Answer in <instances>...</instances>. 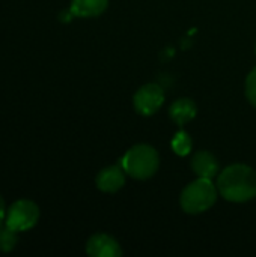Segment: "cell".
<instances>
[{
	"label": "cell",
	"mask_w": 256,
	"mask_h": 257,
	"mask_svg": "<svg viewBox=\"0 0 256 257\" xmlns=\"http://www.w3.org/2000/svg\"><path fill=\"white\" fill-rule=\"evenodd\" d=\"M6 205H5V200L3 197L0 196V226L5 224V218H6Z\"/></svg>",
	"instance_id": "14"
},
{
	"label": "cell",
	"mask_w": 256,
	"mask_h": 257,
	"mask_svg": "<svg viewBox=\"0 0 256 257\" xmlns=\"http://www.w3.org/2000/svg\"><path fill=\"white\" fill-rule=\"evenodd\" d=\"M38 220H39L38 205L29 199H20L8 208L5 224L20 233L35 227Z\"/></svg>",
	"instance_id": "4"
},
{
	"label": "cell",
	"mask_w": 256,
	"mask_h": 257,
	"mask_svg": "<svg viewBox=\"0 0 256 257\" xmlns=\"http://www.w3.org/2000/svg\"><path fill=\"white\" fill-rule=\"evenodd\" d=\"M125 173L134 179L145 181L155 175L160 160L157 151L149 145H136L121 160Z\"/></svg>",
	"instance_id": "3"
},
{
	"label": "cell",
	"mask_w": 256,
	"mask_h": 257,
	"mask_svg": "<svg viewBox=\"0 0 256 257\" xmlns=\"http://www.w3.org/2000/svg\"><path fill=\"white\" fill-rule=\"evenodd\" d=\"M217 185L207 178H198L190 182L181 193L180 205L184 212L196 215L208 211L217 200Z\"/></svg>",
	"instance_id": "2"
},
{
	"label": "cell",
	"mask_w": 256,
	"mask_h": 257,
	"mask_svg": "<svg viewBox=\"0 0 256 257\" xmlns=\"http://www.w3.org/2000/svg\"><path fill=\"white\" fill-rule=\"evenodd\" d=\"M125 184V170L119 166H109L97 176V187L104 193H116Z\"/></svg>",
	"instance_id": "7"
},
{
	"label": "cell",
	"mask_w": 256,
	"mask_h": 257,
	"mask_svg": "<svg viewBox=\"0 0 256 257\" xmlns=\"http://www.w3.org/2000/svg\"><path fill=\"white\" fill-rule=\"evenodd\" d=\"M246 96L252 105L256 107V66L250 71L246 80Z\"/></svg>",
	"instance_id": "13"
},
{
	"label": "cell",
	"mask_w": 256,
	"mask_h": 257,
	"mask_svg": "<svg viewBox=\"0 0 256 257\" xmlns=\"http://www.w3.org/2000/svg\"><path fill=\"white\" fill-rule=\"evenodd\" d=\"M134 108L137 110V113H140L142 116H152L164 102V92L158 84L149 83L142 86L134 98Z\"/></svg>",
	"instance_id": "5"
},
{
	"label": "cell",
	"mask_w": 256,
	"mask_h": 257,
	"mask_svg": "<svg viewBox=\"0 0 256 257\" xmlns=\"http://www.w3.org/2000/svg\"><path fill=\"white\" fill-rule=\"evenodd\" d=\"M86 253L91 257H119L122 256V248L110 235L95 233L86 244Z\"/></svg>",
	"instance_id": "6"
},
{
	"label": "cell",
	"mask_w": 256,
	"mask_h": 257,
	"mask_svg": "<svg viewBox=\"0 0 256 257\" xmlns=\"http://www.w3.org/2000/svg\"><path fill=\"white\" fill-rule=\"evenodd\" d=\"M219 194L234 203H244L256 197V172L246 164H232L217 178Z\"/></svg>",
	"instance_id": "1"
},
{
	"label": "cell",
	"mask_w": 256,
	"mask_h": 257,
	"mask_svg": "<svg viewBox=\"0 0 256 257\" xmlns=\"http://www.w3.org/2000/svg\"><path fill=\"white\" fill-rule=\"evenodd\" d=\"M172 149L177 155H187L192 151V139L186 131H180L177 133V136L172 140Z\"/></svg>",
	"instance_id": "12"
},
{
	"label": "cell",
	"mask_w": 256,
	"mask_h": 257,
	"mask_svg": "<svg viewBox=\"0 0 256 257\" xmlns=\"http://www.w3.org/2000/svg\"><path fill=\"white\" fill-rule=\"evenodd\" d=\"M18 232L12 230L11 227H8L6 224L0 226V251L3 253H9L15 248L17 242H18Z\"/></svg>",
	"instance_id": "11"
},
{
	"label": "cell",
	"mask_w": 256,
	"mask_h": 257,
	"mask_svg": "<svg viewBox=\"0 0 256 257\" xmlns=\"http://www.w3.org/2000/svg\"><path fill=\"white\" fill-rule=\"evenodd\" d=\"M192 169L198 178L213 179L219 175V161L211 152L199 151L192 158Z\"/></svg>",
	"instance_id": "8"
},
{
	"label": "cell",
	"mask_w": 256,
	"mask_h": 257,
	"mask_svg": "<svg viewBox=\"0 0 256 257\" xmlns=\"http://www.w3.org/2000/svg\"><path fill=\"white\" fill-rule=\"evenodd\" d=\"M109 0H71L69 11L74 17L92 18L101 15L107 9Z\"/></svg>",
	"instance_id": "9"
},
{
	"label": "cell",
	"mask_w": 256,
	"mask_h": 257,
	"mask_svg": "<svg viewBox=\"0 0 256 257\" xmlns=\"http://www.w3.org/2000/svg\"><path fill=\"white\" fill-rule=\"evenodd\" d=\"M169 114L177 125L183 126L196 116V104L190 98H180L170 105Z\"/></svg>",
	"instance_id": "10"
}]
</instances>
